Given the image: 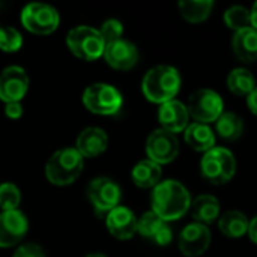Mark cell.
<instances>
[{
  "label": "cell",
  "instance_id": "25",
  "mask_svg": "<svg viewBox=\"0 0 257 257\" xmlns=\"http://www.w3.org/2000/svg\"><path fill=\"white\" fill-rule=\"evenodd\" d=\"M215 130L223 140L235 142L244 133V122L238 114L232 111H226L215 122Z\"/></svg>",
  "mask_w": 257,
  "mask_h": 257
},
{
  "label": "cell",
  "instance_id": "17",
  "mask_svg": "<svg viewBox=\"0 0 257 257\" xmlns=\"http://www.w3.org/2000/svg\"><path fill=\"white\" fill-rule=\"evenodd\" d=\"M188 117L190 114L187 105H184L178 99L161 104L158 110V120L161 123V128L173 134L185 131V128L188 126Z\"/></svg>",
  "mask_w": 257,
  "mask_h": 257
},
{
  "label": "cell",
  "instance_id": "32",
  "mask_svg": "<svg viewBox=\"0 0 257 257\" xmlns=\"http://www.w3.org/2000/svg\"><path fill=\"white\" fill-rule=\"evenodd\" d=\"M5 114L9 119H20L23 116V105L21 102H9L5 105Z\"/></svg>",
  "mask_w": 257,
  "mask_h": 257
},
{
  "label": "cell",
  "instance_id": "1",
  "mask_svg": "<svg viewBox=\"0 0 257 257\" xmlns=\"http://www.w3.org/2000/svg\"><path fill=\"white\" fill-rule=\"evenodd\" d=\"M191 206L190 191L175 179L161 181L152 193V209L161 220L175 221L187 214Z\"/></svg>",
  "mask_w": 257,
  "mask_h": 257
},
{
  "label": "cell",
  "instance_id": "7",
  "mask_svg": "<svg viewBox=\"0 0 257 257\" xmlns=\"http://www.w3.org/2000/svg\"><path fill=\"white\" fill-rule=\"evenodd\" d=\"M59 12L47 3L33 2L26 5L21 11V24L35 35H50L59 27Z\"/></svg>",
  "mask_w": 257,
  "mask_h": 257
},
{
  "label": "cell",
  "instance_id": "26",
  "mask_svg": "<svg viewBox=\"0 0 257 257\" xmlns=\"http://www.w3.org/2000/svg\"><path fill=\"white\" fill-rule=\"evenodd\" d=\"M166 226L167 223L161 220L154 211H148L137 220V233L155 241Z\"/></svg>",
  "mask_w": 257,
  "mask_h": 257
},
{
  "label": "cell",
  "instance_id": "27",
  "mask_svg": "<svg viewBox=\"0 0 257 257\" xmlns=\"http://www.w3.org/2000/svg\"><path fill=\"white\" fill-rule=\"evenodd\" d=\"M224 21L226 24L236 32L251 27V11L244 6H232L224 12Z\"/></svg>",
  "mask_w": 257,
  "mask_h": 257
},
{
  "label": "cell",
  "instance_id": "5",
  "mask_svg": "<svg viewBox=\"0 0 257 257\" xmlns=\"http://www.w3.org/2000/svg\"><path fill=\"white\" fill-rule=\"evenodd\" d=\"M202 176L214 184V185H223L229 182L235 172H236V160L235 155L226 149V148H212L208 151L200 163Z\"/></svg>",
  "mask_w": 257,
  "mask_h": 257
},
{
  "label": "cell",
  "instance_id": "35",
  "mask_svg": "<svg viewBox=\"0 0 257 257\" xmlns=\"http://www.w3.org/2000/svg\"><path fill=\"white\" fill-rule=\"evenodd\" d=\"M250 11H251V27L257 30V2L253 5V8Z\"/></svg>",
  "mask_w": 257,
  "mask_h": 257
},
{
  "label": "cell",
  "instance_id": "9",
  "mask_svg": "<svg viewBox=\"0 0 257 257\" xmlns=\"http://www.w3.org/2000/svg\"><path fill=\"white\" fill-rule=\"evenodd\" d=\"M87 199L96 214L107 215L110 211L119 206L122 191L120 187L113 179L101 176L92 179L90 184L87 185Z\"/></svg>",
  "mask_w": 257,
  "mask_h": 257
},
{
  "label": "cell",
  "instance_id": "2",
  "mask_svg": "<svg viewBox=\"0 0 257 257\" xmlns=\"http://www.w3.org/2000/svg\"><path fill=\"white\" fill-rule=\"evenodd\" d=\"M181 75L179 71L170 65H158L151 68L142 81V90L143 95L155 102V104H164L178 95L181 89Z\"/></svg>",
  "mask_w": 257,
  "mask_h": 257
},
{
  "label": "cell",
  "instance_id": "20",
  "mask_svg": "<svg viewBox=\"0 0 257 257\" xmlns=\"http://www.w3.org/2000/svg\"><path fill=\"white\" fill-rule=\"evenodd\" d=\"M190 209L196 223H200L205 226L220 218V202L215 196H211V194H202L196 197L191 202Z\"/></svg>",
  "mask_w": 257,
  "mask_h": 257
},
{
  "label": "cell",
  "instance_id": "22",
  "mask_svg": "<svg viewBox=\"0 0 257 257\" xmlns=\"http://www.w3.org/2000/svg\"><path fill=\"white\" fill-rule=\"evenodd\" d=\"M250 220L241 211H227L218 218V229L227 238H241L248 233Z\"/></svg>",
  "mask_w": 257,
  "mask_h": 257
},
{
  "label": "cell",
  "instance_id": "33",
  "mask_svg": "<svg viewBox=\"0 0 257 257\" xmlns=\"http://www.w3.org/2000/svg\"><path fill=\"white\" fill-rule=\"evenodd\" d=\"M247 104H248V108L251 110V113L257 116V87L247 96Z\"/></svg>",
  "mask_w": 257,
  "mask_h": 257
},
{
  "label": "cell",
  "instance_id": "36",
  "mask_svg": "<svg viewBox=\"0 0 257 257\" xmlns=\"http://www.w3.org/2000/svg\"><path fill=\"white\" fill-rule=\"evenodd\" d=\"M84 257H107L105 254H102V253H90V254H87V256Z\"/></svg>",
  "mask_w": 257,
  "mask_h": 257
},
{
  "label": "cell",
  "instance_id": "3",
  "mask_svg": "<svg viewBox=\"0 0 257 257\" xmlns=\"http://www.w3.org/2000/svg\"><path fill=\"white\" fill-rule=\"evenodd\" d=\"M84 167V158L75 148H63L56 151L45 164V178L50 184L66 187L75 182Z\"/></svg>",
  "mask_w": 257,
  "mask_h": 257
},
{
  "label": "cell",
  "instance_id": "15",
  "mask_svg": "<svg viewBox=\"0 0 257 257\" xmlns=\"http://www.w3.org/2000/svg\"><path fill=\"white\" fill-rule=\"evenodd\" d=\"M105 226L111 236L120 241H126L137 233V217L131 209L119 205L105 215Z\"/></svg>",
  "mask_w": 257,
  "mask_h": 257
},
{
  "label": "cell",
  "instance_id": "19",
  "mask_svg": "<svg viewBox=\"0 0 257 257\" xmlns=\"http://www.w3.org/2000/svg\"><path fill=\"white\" fill-rule=\"evenodd\" d=\"M232 48L241 62L250 63L257 60V30L248 27L236 32L232 39Z\"/></svg>",
  "mask_w": 257,
  "mask_h": 257
},
{
  "label": "cell",
  "instance_id": "24",
  "mask_svg": "<svg viewBox=\"0 0 257 257\" xmlns=\"http://www.w3.org/2000/svg\"><path fill=\"white\" fill-rule=\"evenodd\" d=\"M227 86L238 96H248L256 89V78L247 68H235L227 77Z\"/></svg>",
  "mask_w": 257,
  "mask_h": 257
},
{
  "label": "cell",
  "instance_id": "14",
  "mask_svg": "<svg viewBox=\"0 0 257 257\" xmlns=\"http://www.w3.org/2000/svg\"><path fill=\"white\" fill-rule=\"evenodd\" d=\"M102 57L105 62L117 71H128L134 68L139 62V50L137 47L126 39H119L105 45Z\"/></svg>",
  "mask_w": 257,
  "mask_h": 257
},
{
  "label": "cell",
  "instance_id": "8",
  "mask_svg": "<svg viewBox=\"0 0 257 257\" xmlns=\"http://www.w3.org/2000/svg\"><path fill=\"white\" fill-rule=\"evenodd\" d=\"M187 110L196 122L208 125L211 122H217L224 113V102L215 90L199 89L190 95Z\"/></svg>",
  "mask_w": 257,
  "mask_h": 257
},
{
  "label": "cell",
  "instance_id": "6",
  "mask_svg": "<svg viewBox=\"0 0 257 257\" xmlns=\"http://www.w3.org/2000/svg\"><path fill=\"white\" fill-rule=\"evenodd\" d=\"M83 104L93 114L111 116L122 108L123 98L114 86L107 83H93L83 92Z\"/></svg>",
  "mask_w": 257,
  "mask_h": 257
},
{
  "label": "cell",
  "instance_id": "28",
  "mask_svg": "<svg viewBox=\"0 0 257 257\" xmlns=\"http://www.w3.org/2000/svg\"><path fill=\"white\" fill-rule=\"evenodd\" d=\"M21 203V193L18 187L12 182H5L0 185V209L15 211Z\"/></svg>",
  "mask_w": 257,
  "mask_h": 257
},
{
  "label": "cell",
  "instance_id": "11",
  "mask_svg": "<svg viewBox=\"0 0 257 257\" xmlns=\"http://www.w3.org/2000/svg\"><path fill=\"white\" fill-rule=\"evenodd\" d=\"M29 75L24 68L12 65L0 72V99L5 104L21 102L29 90Z\"/></svg>",
  "mask_w": 257,
  "mask_h": 257
},
{
  "label": "cell",
  "instance_id": "31",
  "mask_svg": "<svg viewBox=\"0 0 257 257\" xmlns=\"http://www.w3.org/2000/svg\"><path fill=\"white\" fill-rule=\"evenodd\" d=\"M12 257H47L44 248L39 244L35 242H24L21 244L15 253L12 254Z\"/></svg>",
  "mask_w": 257,
  "mask_h": 257
},
{
  "label": "cell",
  "instance_id": "29",
  "mask_svg": "<svg viewBox=\"0 0 257 257\" xmlns=\"http://www.w3.org/2000/svg\"><path fill=\"white\" fill-rule=\"evenodd\" d=\"M23 47V36L15 27H0V50L15 53Z\"/></svg>",
  "mask_w": 257,
  "mask_h": 257
},
{
  "label": "cell",
  "instance_id": "10",
  "mask_svg": "<svg viewBox=\"0 0 257 257\" xmlns=\"http://www.w3.org/2000/svg\"><path fill=\"white\" fill-rule=\"evenodd\" d=\"M146 154L157 164H169L179 154V140L176 134L163 128L152 131L146 140Z\"/></svg>",
  "mask_w": 257,
  "mask_h": 257
},
{
  "label": "cell",
  "instance_id": "16",
  "mask_svg": "<svg viewBox=\"0 0 257 257\" xmlns=\"http://www.w3.org/2000/svg\"><path fill=\"white\" fill-rule=\"evenodd\" d=\"M108 148V136L102 128H84L75 142V149L83 158H95L104 154Z\"/></svg>",
  "mask_w": 257,
  "mask_h": 257
},
{
  "label": "cell",
  "instance_id": "12",
  "mask_svg": "<svg viewBox=\"0 0 257 257\" xmlns=\"http://www.w3.org/2000/svg\"><path fill=\"white\" fill-rule=\"evenodd\" d=\"M29 230V221L24 212L2 211L0 212V248H9L18 245Z\"/></svg>",
  "mask_w": 257,
  "mask_h": 257
},
{
  "label": "cell",
  "instance_id": "34",
  "mask_svg": "<svg viewBox=\"0 0 257 257\" xmlns=\"http://www.w3.org/2000/svg\"><path fill=\"white\" fill-rule=\"evenodd\" d=\"M248 236L250 239L257 244V217H254L251 221H250V226H248Z\"/></svg>",
  "mask_w": 257,
  "mask_h": 257
},
{
  "label": "cell",
  "instance_id": "30",
  "mask_svg": "<svg viewBox=\"0 0 257 257\" xmlns=\"http://www.w3.org/2000/svg\"><path fill=\"white\" fill-rule=\"evenodd\" d=\"M99 35L102 36L105 45L111 44V42H116L119 39H122V35H123V24L116 20V18H108L102 23V26L98 29Z\"/></svg>",
  "mask_w": 257,
  "mask_h": 257
},
{
  "label": "cell",
  "instance_id": "18",
  "mask_svg": "<svg viewBox=\"0 0 257 257\" xmlns=\"http://www.w3.org/2000/svg\"><path fill=\"white\" fill-rule=\"evenodd\" d=\"M184 137H185L187 145L191 149L197 151V152H205L206 154L215 145V134L211 130V126L206 125V123L194 122V123L188 125L185 128Z\"/></svg>",
  "mask_w": 257,
  "mask_h": 257
},
{
  "label": "cell",
  "instance_id": "13",
  "mask_svg": "<svg viewBox=\"0 0 257 257\" xmlns=\"http://www.w3.org/2000/svg\"><path fill=\"white\" fill-rule=\"evenodd\" d=\"M211 245V230L200 223H191L182 229L178 238V247L187 257L202 256Z\"/></svg>",
  "mask_w": 257,
  "mask_h": 257
},
{
  "label": "cell",
  "instance_id": "23",
  "mask_svg": "<svg viewBox=\"0 0 257 257\" xmlns=\"http://www.w3.org/2000/svg\"><path fill=\"white\" fill-rule=\"evenodd\" d=\"M181 15L188 23H202L205 21L214 8L212 0H182L178 5Z\"/></svg>",
  "mask_w": 257,
  "mask_h": 257
},
{
  "label": "cell",
  "instance_id": "4",
  "mask_svg": "<svg viewBox=\"0 0 257 257\" xmlns=\"http://www.w3.org/2000/svg\"><path fill=\"white\" fill-rule=\"evenodd\" d=\"M66 45L69 51L86 62H93L104 54L105 42L98 29L90 26H77L66 35Z\"/></svg>",
  "mask_w": 257,
  "mask_h": 257
},
{
  "label": "cell",
  "instance_id": "21",
  "mask_svg": "<svg viewBox=\"0 0 257 257\" xmlns=\"http://www.w3.org/2000/svg\"><path fill=\"white\" fill-rule=\"evenodd\" d=\"M161 176H163L161 166L151 161L149 158L139 161L131 172L133 182L139 188H145V190L146 188H155L161 182Z\"/></svg>",
  "mask_w": 257,
  "mask_h": 257
}]
</instances>
